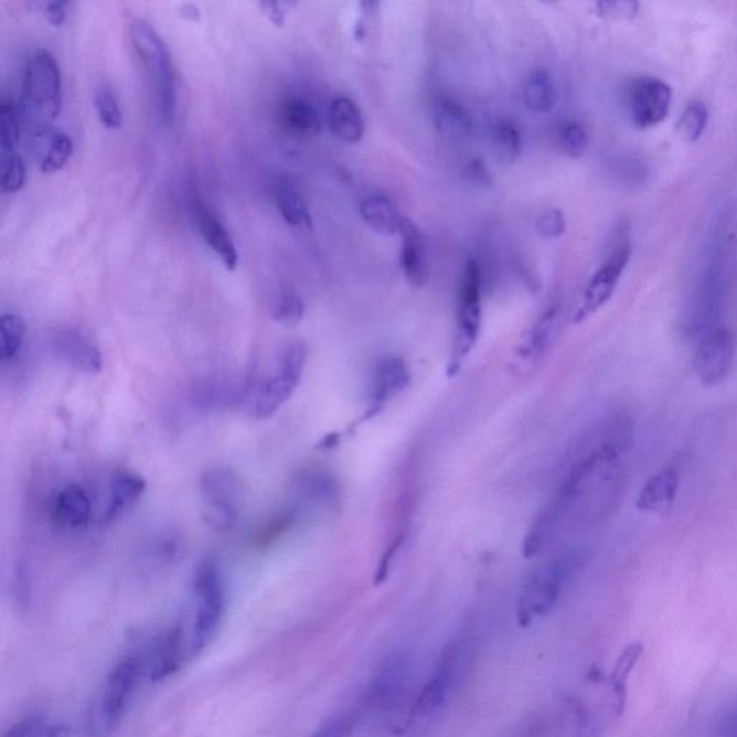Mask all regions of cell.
Returning <instances> with one entry per match:
<instances>
[{
	"instance_id": "cell-14",
	"label": "cell",
	"mask_w": 737,
	"mask_h": 737,
	"mask_svg": "<svg viewBox=\"0 0 737 737\" xmlns=\"http://www.w3.org/2000/svg\"><path fill=\"white\" fill-rule=\"evenodd\" d=\"M143 663L146 677L158 683L177 673L189 659L186 631L182 627L159 632L146 641L143 649L136 650Z\"/></svg>"
},
{
	"instance_id": "cell-16",
	"label": "cell",
	"mask_w": 737,
	"mask_h": 737,
	"mask_svg": "<svg viewBox=\"0 0 737 737\" xmlns=\"http://www.w3.org/2000/svg\"><path fill=\"white\" fill-rule=\"evenodd\" d=\"M51 352L77 372L97 375L103 368L100 349L88 335L71 328L52 329L46 338Z\"/></svg>"
},
{
	"instance_id": "cell-49",
	"label": "cell",
	"mask_w": 737,
	"mask_h": 737,
	"mask_svg": "<svg viewBox=\"0 0 737 737\" xmlns=\"http://www.w3.org/2000/svg\"><path fill=\"white\" fill-rule=\"evenodd\" d=\"M44 737H68V729L64 725H51L46 727Z\"/></svg>"
},
{
	"instance_id": "cell-44",
	"label": "cell",
	"mask_w": 737,
	"mask_h": 737,
	"mask_svg": "<svg viewBox=\"0 0 737 737\" xmlns=\"http://www.w3.org/2000/svg\"><path fill=\"white\" fill-rule=\"evenodd\" d=\"M404 535L396 536L394 542H392L391 545L386 547L384 556H382L380 562V566H377L375 578L376 584L385 583L387 576H389L392 568H394L396 557H398L400 547L404 545Z\"/></svg>"
},
{
	"instance_id": "cell-6",
	"label": "cell",
	"mask_w": 737,
	"mask_h": 737,
	"mask_svg": "<svg viewBox=\"0 0 737 737\" xmlns=\"http://www.w3.org/2000/svg\"><path fill=\"white\" fill-rule=\"evenodd\" d=\"M414 690L413 659L403 651L386 656L368 680L363 694L366 711L396 719L395 713L406 708V719L417 693ZM406 726V722H405Z\"/></svg>"
},
{
	"instance_id": "cell-30",
	"label": "cell",
	"mask_w": 737,
	"mask_h": 737,
	"mask_svg": "<svg viewBox=\"0 0 737 737\" xmlns=\"http://www.w3.org/2000/svg\"><path fill=\"white\" fill-rule=\"evenodd\" d=\"M26 338V323L21 316L7 313L0 318V359L13 361Z\"/></svg>"
},
{
	"instance_id": "cell-20",
	"label": "cell",
	"mask_w": 737,
	"mask_h": 737,
	"mask_svg": "<svg viewBox=\"0 0 737 737\" xmlns=\"http://www.w3.org/2000/svg\"><path fill=\"white\" fill-rule=\"evenodd\" d=\"M92 519V500L82 485L71 484L56 493L51 504V520L61 531L77 532Z\"/></svg>"
},
{
	"instance_id": "cell-35",
	"label": "cell",
	"mask_w": 737,
	"mask_h": 737,
	"mask_svg": "<svg viewBox=\"0 0 737 737\" xmlns=\"http://www.w3.org/2000/svg\"><path fill=\"white\" fill-rule=\"evenodd\" d=\"M589 137L579 121H566L559 130V148L568 158L578 159L588 149Z\"/></svg>"
},
{
	"instance_id": "cell-43",
	"label": "cell",
	"mask_w": 737,
	"mask_h": 737,
	"mask_svg": "<svg viewBox=\"0 0 737 737\" xmlns=\"http://www.w3.org/2000/svg\"><path fill=\"white\" fill-rule=\"evenodd\" d=\"M295 520L296 516L292 513L281 514V516L271 520V522H269L267 526L263 528L261 533H259L257 537V545L259 547H267L273 545V543L276 542L278 537L285 535L288 528L292 526Z\"/></svg>"
},
{
	"instance_id": "cell-27",
	"label": "cell",
	"mask_w": 737,
	"mask_h": 737,
	"mask_svg": "<svg viewBox=\"0 0 737 737\" xmlns=\"http://www.w3.org/2000/svg\"><path fill=\"white\" fill-rule=\"evenodd\" d=\"M557 97L559 94L549 73L537 70L528 75L523 87V103L528 111L547 115L556 107Z\"/></svg>"
},
{
	"instance_id": "cell-32",
	"label": "cell",
	"mask_w": 737,
	"mask_h": 737,
	"mask_svg": "<svg viewBox=\"0 0 737 737\" xmlns=\"http://www.w3.org/2000/svg\"><path fill=\"white\" fill-rule=\"evenodd\" d=\"M708 125V110L702 102L690 103L684 108L682 117L679 118L677 133L687 143H694L702 139Z\"/></svg>"
},
{
	"instance_id": "cell-38",
	"label": "cell",
	"mask_w": 737,
	"mask_h": 737,
	"mask_svg": "<svg viewBox=\"0 0 737 737\" xmlns=\"http://www.w3.org/2000/svg\"><path fill=\"white\" fill-rule=\"evenodd\" d=\"M26 167L19 153L2 156V191L17 193L25 186Z\"/></svg>"
},
{
	"instance_id": "cell-46",
	"label": "cell",
	"mask_w": 737,
	"mask_h": 737,
	"mask_svg": "<svg viewBox=\"0 0 737 737\" xmlns=\"http://www.w3.org/2000/svg\"><path fill=\"white\" fill-rule=\"evenodd\" d=\"M46 726L40 719H28L12 727L3 737H44Z\"/></svg>"
},
{
	"instance_id": "cell-48",
	"label": "cell",
	"mask_w": 737,
	"mask_h": 737,
	"mask_svg": "<svg viewBox=\"0 0 737 737\" xmlns=\"http://www.w3.org/2000/svg\"><path fill=\"white\" fill-rule=\"evenodd\" d=\"M67 8L68 2H58V0L45 3V15L52 26L60 28L67 21Z\"/></svg>"
},
{
	"instance_id": "cell-15",
	"label": "cell",
	"mask_w": 737,
	"mask_h": 737,
	"mask_svg": "<svg viewBox=\"0 0 737 737\" xmlns=\"http://www.w3.org/2000/svg\"><path fill=\"white\" fill-rule=\"evenodd\" d=\"M671 103L673 89L660 78H637L628 89V110L640 129L660 126L669 116Z\"/></svg>"
},
{
	"instance_id": "cell-31",
	"label": "cell",
	"mask_w": 737,
	"mask_h": 737,
	"mask_svg": "<svg viewBox=\"0 0 737 737\" xmlns=\"http://www.w3.org/2000/svg\"><path fill=\"white\" fill-rule=\"evenodd\" d=\"M22 121L12 102H3L0 107V150L2 156L18 153L21 141Z\"/></svg>"
},
{
	"instance_id": "cell-19",
	"label": "cell",
	"mask_w": 737,
	"mask_h": 737,
	"mask_svg": "<svg viewBox=\"0 0 737 737\" xmlns=\"http://www.w3.org/2000/svg\"><path fill=\"white\" fill-rule=\"evenodd\" d=\"M409 384L410 371L404 359L392 356L377 363L372 377L367 418L376 417V414L391 400L398 398Z\"/></svg>"
},
{
	"instance_id": "cell-18",
	"label": "cell",
	"mask_w": 737,
	"mask_h": 737,
	"mask_svg": "<svg viewBox=\"0 0 737 737\" xmlns=\"http://www.w3.org/2000/svg\"><path fill=\"white\" fill-rule=\"evenodd\" d=\"M400 268L405 280L415 288L427 286L431 277V255H429L428 239L413 220L406 218L400 229Z\"/></svg>"
},
{
	"instance_id": "cell-33",
	"label": "cell",
	"mask_w": 737,
	"mask_h": 737,
	"mask_svg": "<svg viewBox=\"0 0 737 737\" xmlns=\"http://www.w3.org/2000/svg\"><path fill=\"white\" fill-rule=\"evenodd\" d=\"M74 145L68 135L63 131L52 133L49 140V148H46L44 159L41 162V172L51 174L58 172L65 164L68 163L71 156H73Z\"/></svg>"
},
{
	"instance_id": "cell-40",
	"label": "cell",
	"mask_w": 737,
	"mask_h": 737,
	"mask_svg": "<svg viewBox=\"0 0 737 737\" xmlns=\"http://www.w3.org/2000/svg\"><path fill=\"white\" fill-rule=\"evenodd\" d=\"M641 653H642L641 645L634 644L628 647V649L623 651L620 661H618L616 671H613L612 683H613V688H616V693L618 696V706H620V711L623 702H626V686H627L628 674H630L631 670L634 669V665L638 659H640Z\"/></svg>"
},
{
	"instance_id": "cell-10",
	"label": "cell",
	"mask_w": 737,
	"mask_h": 737,
	"mask_svg": "<svg viewBox=\"0 0 737 737\" xmlns=\"http://www.w3.org/2000/svg\"><path fill=\"white\" fill-rule=\"evenodd\" d=\"M202 517L215 532H228L238 522L244 485L234 470L218 467L201 479Z\"/></svg>"
},
{
	"instance_id": "cell-21",
	"label": "cell",
	"mask_w": 737,
	"mask_h": 737,
	"mask_svg": "<svg viewBox=\"0 0 737 737\" xmlns=\"http://www.w3.org/2000/svg\"><path fill=\"white\" fill-rule=\"evenodd\" d=\"M192 211L193 218H195L203 241L210 245V248L221 259L225 268L228 271H234L238 267L239 255L228 229L225 228L218 216L210 207H206L205 203L201 201L193 202Z\"/></svg>"
},
{
	"instance_id": "cell-2",
	"label": "cell",
	"mask_w": 737,
	"mask_h": 737,
	"mask_svg": "<svg viewBox=\"0 0 737 737\" xmlns=\"http://www.w3.org/2000/svg\"><path fill=\"white\" fill-rule=\"evenodd\" d=\"M476 655V644L470 637L453 638L439 654L436 665L429 673L427 682L415 696L409 708V723L429 719L441 712L450 703L453 694L464 683Z\"/></svg>"
},
{
	"instance_id": "cell-26",
	"label": "cell",
	"mask_w": 737,
	"mask_h": 737,
	"mask_svg": "<svg viewBox=\"0 0 737 737\" xmlns=\"http://www.w3.org/2000/svg\"><path fill=\"white\" fill-rule=\"evenodd\" d=\"M363 222L376 234L399 235L406 216L400 214L395 203L384 195H372L361 202Z\"/></svg>"
},
{
	"instance_id": "cell-45",
	"label": "cell",
	"mask_w": 737,
	"mask_h": 737,
	"mask_svg": "<svg viewBox=\"0 0 737 737\" xmlns=\"http://www.w3.org/2000/svg\"><path fill=\"white\" fill-rule=\"evenodd\" d=\"M466 174L470 182L479 184V186H491L494 183L490 170L487 169L485 163L480 159L470 160V163L466 168Z\"/></svg>"
},
{
	"instance_id": "cell-29",
	"label": "cell",
	"mask_w": 737,
	"mask_h": 737,
	"mask_svg": "<svg viewBox=\"0 0 737 737\" xmlns=\"http://www.w3.org/2000/svg\"><path fill=\"white\" fill-rule=\"evenodd\" d=\"M282 125L291 133L316 136L321 131V117L318 108L302 98H288L281 107Z\"/></svg>"
},
{
	"instance_id": "cell-37",
	"label": "cell",
	"mask_w": 737,
	"mask_h": 737,
	"mask_svg": "<svg viewBox=\"0 0 737 737\" xmlns=\"http://www.w3.org/2000/svg\"><path fill=\"white\" fill-rule=\"evenodd\" d=\"M356 723L357 715L354 712L334 713L307 737H352Z\"/></svg>"
},
{
	"instance_id": "cell-17",
	"label": "cell",
	"mask_w": 737,
	"mask_h": 737,
	"mask_svg": "<svg viewBox=\"0 0 737 737\" xmlns=\"http://www.w3.org/2000/svg\"><path fill=\"white\" fill-rule=\"evenodd\" d=\"M559 309L553 306L523 334L516 349V365L520 371L533 368L546 357L559 334Z\"/></svg>"
},
{
	"instance_id": "cell-7",
	"label": "cell",
	"mask_w": 737,
	"mask_h": 737,
	"mask_svg": "<svg viewBox=\"0 0 737 737\" xmlns=\"http://www.w3.org/2000/svg\"><path fill=\"white\" fill-rule=\"evenodd\" d=\"M729 244L722 229L716 231L706 263L702 268L701 280L694 297L692 330L698 338L717 328V319L725 301L727 264H729Z\"/></svg>"
},
{
	"instance_id": "cell-5",
	"label": "cell",
	"mask_w": 737,
	"mask_h": 737,
	"mask_svg": "<svg viewBox=\"0 0 737 737\" xmlns=\"http://www.w3.org/2000/svg\"><path fill=\"white\" fill-rule=\"evenodd\" d=\"M578 569V557L564 553L533 570L520 589L516 618L520 627L543 620L559 604Z\"/></svg>"
},
{
	"instance_id": "cell-23",
	"label": "cell",
	"mask_w": 737,
	"mask_h": 737,
	"mask_svg": "<svg viewBox=\"0 0 737 737\" xmlns=\"http://www.w3.org/2000/svg\"><path fill=\"white\" fill-rule=\"evenodd\" d=\"M680 472L677 467L669 466L651 476L642 485L638 495L637 508L641 512L667 513L677 498Z\"/></svg>"
},
{
	"instance_id": "cell-25",
	"label": "cell",
	"mask_w": 737,
	"mask_h": 737,
	"mask_svg": "<svg viewBox=\"0 0 737 737\" xmlns=\"http://www.w3.org/2000/svg\"><path fill=\"white\" fill-rule=\"evenodd\" d=\"M330 130L344 143L356 145L365 136V120L356 103L349 97H335L328 111Z\"/></svg>"
},
{
	"instance_id": "cell-39",
	"label": "cell",
	"mask_w": 737,
	"mask_h": 737,
	"mask_svg": "<svg viewBox=\"0 0 737 737\" xmlns=\"http://www.w3.org/2000/svg\"><path fill=\"white\" fill-rule=\"evenodd\" d=\"M96 110L102 125L108 130H118L122 125V113L111 89L103 87L96 93Z\"/></svg>"
},
{
	"instance_id": "cell-22",
	"label": "cell",
	"mask_w": 737,
	"mask_h": 737,
	"mask_svg": "<svg viewBox=\"0 0 737 737\" xmlns=\"http://www.w3.org/2000/svg\"><path fill=\"white\" fill-rule=\"evenodd\" d=\"M146 480L133 471H118L113 477L110 484V495L103 513V524H113L118 522L126 513L135 508L141 495H143Z\"/></svg>"
},
{
	"instance_id": "cell-41",
	"label": "cell",
	"mask_w": 737,
	"mask_h": 737,
	"mask_svg": "<svg viewBox=\"0 0 737 737\" xmlns=\"http://www.w3.org/2000/svg\"><path fill=\"white\" fill-rule=\"evenodd\" d=\"M536 233L543 239L552 241L560 238L566 233V218L560 210L543 212L536 220Z\"/></svg>"
},
{
	"instance_id": "cell-47",
	"label": "cell",
	"mask_w": 737,
	"mask_h": 737,
	"mask_svg": "<svg viewBox=\"0 0 737 737\" xmlns=\"http://www.w3.org/2000/svg\"><path fill=\"white\" fill-rule=\"evenodd\" d=\"M259 8H261V11L266 13L268 17L269 21L273 22L274 26H285L286 23V8L290 7L288 3H281V2H259Z\"/></svg>"
},
{
	"instance_id": "cell-42",
	"label": "cell",
	"mask_w": 737,
	"mask_h": 737,
	"mask_svg": "<svg viewBox=\"0 0 737 737\" xmlns=\"http://www.w3.org/2000/svg\"><path fill=\"white\" fill-rule=\"evenodd\" d=\"M599 17L613 19V21H630V19L638 15L640 4L632 2V0H607V2H598L595 4Z\"/></svg>"
},
{
	"instance_id": "cell-4",
	"label": "cell",
	"mask_w": 737,
	"mask_h": 737,
	"mask_svg": "<svg viewBox=\"0 0 737 737\" xmlns=\"http://www.w3.org/2000/svg\"><path fill=\"white\" fill-rule=\"evenodd\" d=\"M146 677L143 663L136 651L121 656L104 680L89 706L87 731L89 737H108L115 734L125 719L137 687Z\"/></svg>"
},
{
	"instance_id": "cell-34",
	"label": "cell",
	"mask_w": 737,
	"mask_h": 737,
	"mask_svg": "<svg viewBox=\"0 0 737 737\" xmlns=\"http://www.w3.org/2000/svg\"><path fill=\"white\" fill-rule=\"evenodd\" d=\"M493 143L495 153L504 163H513L522 153V136L512 122H502V125L495 127Z\"/></svg>"
},
{
	"instance_id": "cell-1",
	"label": "cell",
	"mask_w": 737,
	"mask_h": 737,
	"mask_svg": "<svg viewBox=\"0 0 737 737\" xmlns=\"http://www.w3.org/2000/svg\"><path fill=\"white\" fill-rule=\"evenodd\" d=\"M63 104V77L54 56L40 50L28 61L23 73L19 117L32 133H49Z\"/></svg>"
},
{
	"instance_id": "cell-24",
	"label": "cell",
	"mask_w": 737,
	"mask_h": 737,
	"mask_svg": "<svg viewBox=\"0 0 737 737\" xmlns=\"http://www.w3.org/2000/svg\"><path fill=\"white\" fill-rule=\"evenodd\" d=\"M434 125L439 135L456 141L471 139L474 133V121L470 111L461 103L442 97L434 103Z\"/></svg>"
},
{
	"instance_id": "cell-13",
	"label": "cell",
	"mask_w": 737,
	"mask_h": 737,
	"mask_svg": "<svg viewBox=\"0 0 737 737\" xmlns=\"http://www.w3.org/2000/svg\"><path fill=\"white\" fill-rule=\"evenodd\" d=\"M736 343L730 330L717 325L698 338L693 368L703 385L720 384L734 366Z\"/></svg>"
},
{
	"instance_id": "cell-11",
	"label": "cell",
	"mask_w": 737,
	"mask_h": 737,
	"mask_svg": "<svg viewBox=\"0 0 737 737\" xmlns=\"http://www.w3.org/2000/svg\"><path fill=\"white\" fill-rule=\"evenodd\" d=\"M307 357H309V351L305 342L297 340L288 344L278 362L277 371L258 387L254 396L253 417L257 419L273 417L291 398L306 371Z\"/></svg>"
},
{
	"instance_id": "cell-36",
	"label": "cell",
	"mask_w": 737,
	"mask_h": 737,
	"mask_svg": "<svg viewBox=\"0 0 737 737\" xmlns=\"http://www.w3.org/2000/svg\"><path fill=\"white\" fill-rule=\"evenodd\" d=\"M305 313L306 306L300 297L295 295V292H285V295L280 296V299L277 300L273 316L274 320L286 325V328H296L302 318H305Z\"/></svg>"
},
{
	"instance_id": "cell-3",
	"label": "cell",
	"mask_w": 737,
	"mask_h": 737,
	"mask_svg": "<svg viewBox=\"0 0 737 737\" xmlns=\"http://www.w3.org/2000/svg\"><path fill=\"white\" fill-rule=\"evenodd\" d=\"M225 611L224 574L215 557H205L192 578V617L186 631L189 659L202 654L215 640Z\"/></svg>"
},
{
	"instance_id": "cell-28",
	"label": "cell",
	"mask_w": 737,
	"mask_h": 737,
	"mask_svg": "<svg viewBox=\"0 0 737 737\" xmlns=\"http://www.w3.org/2000/svg\"><path fill=\"white\" fill-rule=\"evenodd\" d=\"M276 203L286 224L295 228L313 229V216L299 189L290 182H280L276 189Z\"/></svg>"
},
{
	"instance_id": "cell-9",
	"label": "cell",
	"mask_w": 737,
	"mask_h": 737,
	"mask_svg": "<svg viewBox=\"0 0 737 737\" xmlns=\"http://www.w3.org/2000/svg\"><path fill=\"white\" fill-rule=\"evenodd\" d=\"M483 306H481V271L476 258L467 259L457 305L456 335L448 361V376H456L479 342Z\"/></svg>"
},
{
	"instance_id": "cell-8",
	"label": "cell",
	"mask_w": 737,
	"mask_h": 737,
	"mask_svg": "<svg viewBox=\"0 0 737 737\" xmlns=\"http://www.w3.org/2000/svg\"><path fill=\"white\" fill-rule=\"evenodd\" d=\"M130 40L137 55L154 79L160 115L164 121L177 116L178 88L174 79L172 55L162 38L143 19H135L130 25Z\"/></svg>"
},
{
	"instance_id": "cell-12",
	"label": "cell",
	"mask_w": 737,
	"mask_h": 737,
	"mask_svg": "<svg viewBox=\"0 0 737 737\" xmlns=\"http://www.w3.org/2000/svg\"><path fill=\"white\" fill-rule=\"evenodd\" d=\"M632 255V247L630 236L627 233L618 236L617 244L613 245L611 252L608 253L607 258L604 259L601 267L595 271L594 276L585 287L583 297L578 307H576L574 324L584 323L590 316L601 310L605 305L616 292L618 285H620L623 273L630 264Z\"/></svg>"
}]
</instances>
